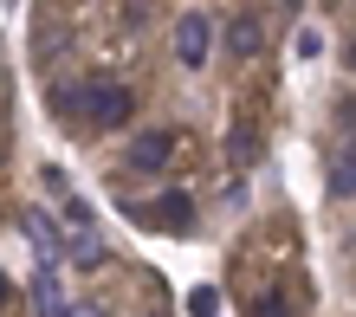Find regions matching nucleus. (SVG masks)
Masks as SVG:
<instances>
[{"mask_svg": "<svg viewBox=\"0 0 356 317\" xmlns=\"http://www.w3.org/2000/svg\"><path fill=\"white\" fill-rule=\"evenodd\" d=\"M130 111H136V97H130V84H117V78H97V84H85V91H65V104H58V117H78V123H91V130H117Z\"/></svg>", "mask_w": 356, "mask_h": 317, "instance_id": "obj_1", "label": "nucleus"}, {"mask_svg": "<svg viewBox=\"0 0 356 317\" xmlns=\"http://www.w3.org/2000/svg\"><path fill=\"white\" fill-rule=\"evenodd\" d=\"M207 52H214V19H207V13H181L175 19V58L188 72H201Z\"/></svg>", "mask_w": 356, "mask_h": 317, "instance_id": "obj_2", "label": "nucleus"}, {"mask_svg": "<svg viewBox=\"0 0 356 317\" xmlns=\"http://www.w3.org/2000/svg\"><path fill=\"white\" fill-rule=\"evenodd\" d=\"M143 220L162 227V234H195V201H188V195H156V207Z\"/></svg>", "mask_w": 356, "mask_h": 317, "instance_id": "obj_3", "label": "nucleus"}, {"mask_svg": "<svg viewBox=\"0 0 356 317\" xmlns=\"http://www.w3.org/2000/svg\"><path fill=\"white\" fill-rule=\"evenodd\" d=\"M19 227H26V240H33V252H39V266H58V259H65V234H58L46 214H33V207H26V214H19Z\"/></svg>", "mask_w": 356, "mask_h": 317, "instance_id": "obj_4", "label": "nucleus"}, {"mask_svg": "<svg viewBox=\"0 0 356 317\" xmlns=\"http://www.w3.org/2000/svg\"><path fill=\"white\" fill-rule=\"evenodd\" d=\"M169 156H175V136H169V130H143V136L130 143V168H143V175L169 168Z\"/></svg>", "mask_w": 356, "mask_h": 317, "instance_id": "obj_5", "label": "nucleus"}, {"mask_svg": "<svg viewBox=\"0 0 356 317\" xmlns=\"http://www.w3.org/2000/svg\"><path fill=\"white\" fill-rule=\"evenodd\" d=\"M259 46H266V26H259L253 13H234V19H227V52H234V58H253Z\"/></svg>", "mask_w": 356, "mask_h": 317, "instance_id": "obj_6", "label": "nucleus"}, {"mask_svg": "<svg viewBox=\"0 0 356 317\" xmlns=\"http://www.w3.org/2000/svg\"><path fill=\"white\" fill-rule=\"evenodd\" d=\"M227 156H234V168H253V162L266 156L259 123H234V130H227Z\"/></svg>", "mask_w": 356, "mask_h": 317, "instance_id": "obj_7", "label": "nucleus"}, {"mask_svg": "<svg viewBox=\"0 0 356 317\" xmlns=\"http://www.w3.org/2000/svg\"><path fill=\"white\" fill-rule=\"evenodd\" d=\"M65 259H78V266H104V234L85 220V227H65Z\"/></svg>", "mask_w": 356, "mask_h": 317, "instance_id": "obj_8", "label": "nucleus"}, {"mask_svg": "<svg viewBox=\"0 0 356 317\" xmlns=\"http://www.w3.org/2000/svg\"><path fill=\"white\" fill-rule=\"evenodd\" d=\"M26 291H33V311H39V317H58V311H65V291H58V279H52V266H39Z\"/></svg>", "mask_w": 356, "mask_h": 317, "instance_id": "obj_9", "label": "nucleus"}, {"mask_svg": "<svg viewBox=\"0 0 356 317\" xmlns=\"http://www.w3.org/2000/svg\"><path fill=\"white\" fill-rule=\"evenodd\" d=\"M350 188H356V156H350V143H337V156H330V201H350Z\"/></svg>", "mask_w": 356, "mask_h": 317, "instance_id": "obj_10", "label": "nucleus"}, {"mask_svg": "<svg viewBox=\"0 0 356 317\" xmlns=\"http://www.w3.org/2000/svg\"><path fill=\"white\" fill-rule=\"evenodd\" d=\"M188 311H195V317H214V291L195 285V291H188Z\"/></svg>", "mask_w": 356, "mask_h": 317, "instance_id": "obj_11", "label": "nucleus"}, {"mask_svg": "<svg viewBox=\"0 0 356 317\" xmlns=\"http://www.w3.org/2000/svg\"><path fill=\"white\" fill-rule=\"evenodd\" d=\"M253 317H285V298H272V291H266V298L253 304Z\"/></svg>", "mask_w": 356, "mask_h": 317, "instance_id": "obj_12", "label": "nucleus"}, {"mask_svg": "<svg viewBox=\"0 0 356 317\" xmlns=\"http://www.w3.org/2000/svg\"><path fill=\"white\" fill-rule=\"evenodd\" d=\"M58 317H104V304H65Z\"/></svg>", "mask_w": 356, "mask_h": 317, "instance_id": "obj_13", "label": "nucleus"}, {"mask_svg": "<svg viewBox=\"0 0 356 317\" xmlns=\"http://www.w3.org/2000/svg\"><path fill=\"white\" fill-rule=\"evenodd\" d=\"M13 298V279H7V272H0V304H7Z\"/></svg>", "mask_w": 356, "mask_h": 317, "instance_id": "obj_14", "label": "nucleus"}]
</instances>
